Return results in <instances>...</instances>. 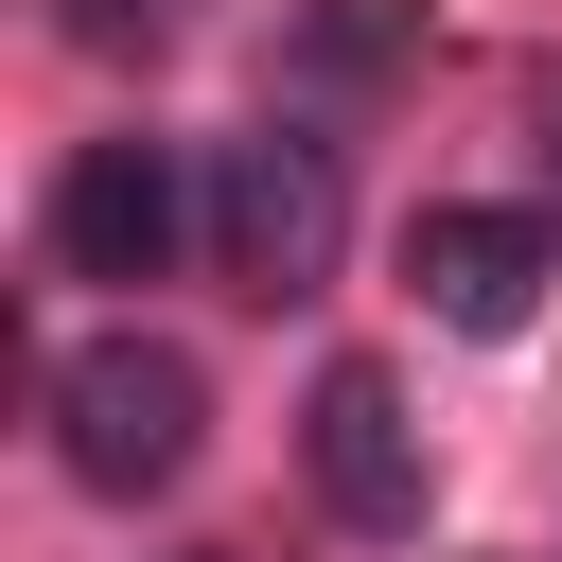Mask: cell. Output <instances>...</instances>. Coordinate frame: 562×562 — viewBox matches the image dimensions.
<instances>
[{
	"mask_svg": "<svg viewBox=\"0 0 562 562\" xmlns=\"http://www.w3.org/2000/svg\"><path fill=\"white\" fill-rule=\"evenodd\" d=\"M193 439H211V369H193L176 334H88V351L53 369V457H70L88 492H176Z\"/></svg>",
	"mask_w": 562,
	"mask_h": 562,
	"instance_id": "cell-1",
	"label": "cell"
},
{
	"mask_svg": "<svg viewBox=\"0 0 562 562\" xmlns=\"http://www.w3.org/2000/svg\"><path fill=\"white\" fill-rule=\"evenodd\" d=\"M334 246H351V176H334V140L263 123V140L211 158V263H228L246 299H316Z\"/></svg>",
	"mask_w": 562,
	"mask_h": 562,
	"instance_id": "cell-2",
	"label": "cell"
},
{
	"mask_svg": "<svg viewBox=\"0 0 562 562\" xmlns=\"http://www.w3.org/2000/svg\"><path fill=\"white\" fill-rule=\"evenodd\" d=\"M299 474H316V509L334 527H369V544H404L422 527V422H404V386L369 369V351H334L316 386H299Z\"/></svg>",
	"mask_w": 562,
	"mask_h": 562,
	"instance_id": "cell-3",
	"label": "cell"
},
{
	"mask_svg": "<svg viewBox=\"0 0 562 562\" xmlns=\"http://www.w3.org/2000/svg\"><path fill=\"white\" fill-rule=\"evenodd\" d=\"M176 228H193V176H176V140H70V176H53V263L70 281H158L176 263Z\"/></svg>",
	"mask_w": 562,
	"mask_h": 562,
	"instance_id": "cell-4",
	"label": "cell"
},
{
	"mask_svg": "<svg viewBox=\"0 0 562 562\" xmlns=\"http://www.w3.org/2000/svg\"><path fill=\"white\" fill-rule=\"evenodd\" d=\"M404 281H422L439 334H527L544 281H562V228L544 211H422L404 228Z\"/></svg>",
	"mask_w": 562,
	"mask_h": 562,
	"instance_id": "cell-5",
	"label": "cell"
},
{
	"mask_svg": "<svg viewBox=\"0 0 562 562\" xmlns=\"http://www.w3.org/2000/svg\"><path fill=\"white\" fill-rule=\"evenodd\" d=\"M544 123H562V105H544Z\"/></svg>",
	"mask_w": 562,
	"mask_h": 562,
	"instance_id": "cell-6",
	"label": "cell"
},
{
	"mask_svg": "<svg viewBox=\"0 0 562 562\" xmlns=\"http://www.w3.org/2000/svg\"><path fill=\"white\" fill-rule=\"evenodd\" d=\"M193 562H211V544H193Z\"/></svg>",
	"mask_w": 562,
	"mask_h": 562,
	"instance_id": "cell-7",
	"label": "cell"
}]
</instances>
